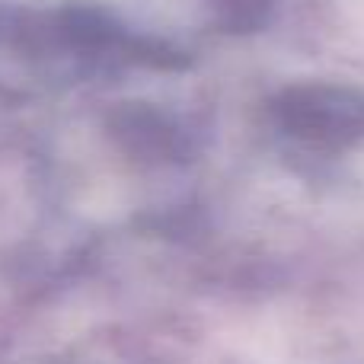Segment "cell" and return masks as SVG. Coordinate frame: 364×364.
<instances>
[{
  "instance_id": "obj_2",
  "label": "cell",
  "mask_w": 364,
  "mask_h": 364,
  "mask_svg": "<svg viewBox=\"0 0 364 364\" xmlns=\"http://www.w3.org/2000/svg\"><path fill=\"white\" fill-rule=\"evenodd\" d=\"M208 23L224 32H256L272 19L275 0H195Z\"/></svg>"
},
{
  "instance_id": "obj_1",
  "label": "cell",
  "mask_w": 364,
  "mask_h": 364,
  "mask_svg": "<svg viewBox=\"0 0 364 364\" xmlns=\"http://www.w3.org/2000/svg\"><path fill=\"white\" fill-rule=\"evenodd\" d=\"M275 125L310 154L352 151L364 141V96L329 83L284 90L275 102Z\"/></svg>"
}]
</instances>
